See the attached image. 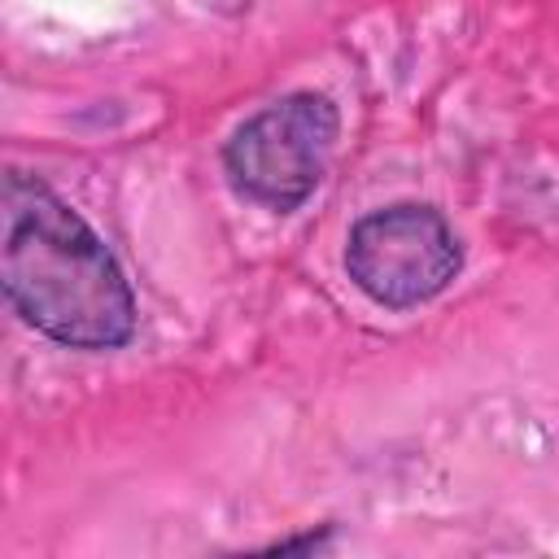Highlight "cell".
I'll return each instance as SVG.
<instances>
[{
  "label": "cell",
  "mask_w": 559,
  "mask_h": 559,
  "mask_svg": "<svg viewBox=\"0 0 559 559\" xmlns=\"http://www.w3.org/2000/svg\"><path fill=\"white\" fill-rule=\"evenodd\" d=\"M463 249L441 210L397 201L362 214L345 240V271L384 310H411L450 288Z\"/></svg>",
  "instance_id": "cell-3"
},
{
  "label": "cell",
  "mask_w": 559,
  "mask_h": 559,
  "mask_svg": "<svg viewBox=\"0 0 559 559\" xmlns=\"http://www.w3.org/2000/svg\"><path fill=\"white\" fill-rule=\"evenodd\" d=\"M0 284L9 306L66 349H118L135 332V293L105 240L35 175L0 188Z\"/></svg>",
  "instance_id": "cell-1"
},
{
  "label": "cell",
  "mask_w": 559,
  "mask_h": 559,
  "mask_svg": "<svg viewBox=\"0 0 559 559\" xmlns=\"http://www.w3.org/2000/svg\"><path fill=\"white\" fill-rule=\"evenodd\" d=\"M341 114L319 92H288L249 114L223 144L231 188L275 214H293L319 188L336 148Z\"/></svg>",
  "instance_id": "cell-2"
}]
</instances>
